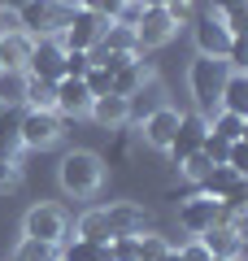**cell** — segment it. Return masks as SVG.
Wrapping results in <instances>:
<instances>
[{"label":"cell","mask_w":248,"mask_h":261,"mask_svg":"<svg viewBox=\"0 0 248 261\" xmlns=\"http://www.w3.org/2000/svg\"><path fill=\"white\" fill-rule=\"evenodd\" d=\"M57 183H61L65 196L87 200V196H96L105 187V161L92 148H70L61 157V166H57Z\"/></svg>","instance_id":"cell-1"},{"label":"cell","mask_w":248,"mask_h":261,"mask_svg":"<svg viewBox=\"0 0 248 261\" xmlns=\"http://www.w3.org/2000/svg\"><path fill=\"white\" fill-rule=\"evenodd\" d=\"M231 65L222 61V57H201L196 53L192 61H187V92H192V105L201 118H209L213 109H218V96H222V83H227Z\"/></svg>","instance_id":"cell-2"},{"label":"cell","mask_w":248,"mask_h":261,"mask_svg":"<svg viewBox=\"0 0 248 261\" xmlns=\"http://www.w3.org/2000/svg\"><path fill=\"white\" fill-rule=\"evenodd\" d=\"M74 5H65V0H27L18 9V31H27L31 39H57Z\"/></svg>","instance_id":"cell-3"},{"label":"cell","mask_w":248,"mask_h":261,"mask_svg":"<svg viewBox=\"0 0 248 261\" xmlns=\"http://www.w3.org/2000/svg\"><path fill=\"white\" fill-rule=\"evenodd\" d=\"M61 135H65V118H57V113L27 109V113L18 118V140H22V148H35V152L57 148Z\"/></svg>","instance_id":"cell-4"},{"label":"cell","mask_w":248,"mask_h":261,"mask_svg":"<svg viewBox=\"0 0 248 261\" xmlns=\"http://www.w3.org/2000/svg\"><path fill=\"white\" fill-rule=\"evenodd\" d=\"M22 235H27V240H44V244H61L65 235H70V218H65L61 205L39 200V205H31L27 218H22Z\"/></svg>","instance_id":"cell-5"},{"label":"cell","mask_w":248,"mask_h":261,"mask_svg":"<svg viewBox=\"0 0 248 261\" xmlns=\"http://www.w3.org/2000/svg\"><path fill=\"white\" fill-rule=\"evenodd\" d=\"M227 222V209H222V200H213V196H187L183 205H179V226H183L187 235H205L209 226Z\"/></svg>","instance_id":"cell-6"},{"label":"cell","mask_w":248,"mask_h":261,"mask_svg":"<svg viewBox=\"0 0 248 261\" xmlns=\"http://www.w3.org/2000/svg\"><path fill=\"white\" fill-rule=\"evenodd\" d=\"M175 35H179V22L170 18L165 9H144V13H139V22H135L139 53H148V48H165Z\"/></svg>","instance_id":"cell-7"},{"label":"cell","mask_w":248,"mask_h":261,"mask_svg":"<svg viewBox=\"0 0 248 261\" xmlns=\"http://www.w3.org/2000/svg\"><path fill=\"white\" fill-rule=\"evenodd\" d=\"M101 31H105V18H96V13H87V9H74L70 22L61 27V35H57V44L74 48V53H87V48L101 39Z\"/></svg>","instance_id":"cell-8"},{"label":"cell","mask_w":248,"mask_h":261,"mask_svg":"<svg viewBox=\"0 0 248 261\" xmlns=\"http://www.w3.org/2000/svg\"><path fill=\"white\" fill-rule=\"evenodd\" d=\"M179 118H183V113H179L175 105H161V109L144 113V118H139V135H144V144H148V148H157V152H165V148H170V140H175Z\"/></svg>","instance_id":"cell-9"},{"label":"cell","mask_w":248,"mask_h":261,"mask_svg":"<svg viewBox=\"0 0 248 261\" xmlns=\"http://www.w3.org/2000/svg\"><path fill=\"white\" fill-rule=\"evenodd\" d=\"M192 39H196V53L201 57H227V48H231L235 35L227 31V22H222L218 13H205V18H196Z\"/></svg>","instance_id":"cell-10"},{"label":"cell","mask_w":248,"mask_h":261,"mask_svg":"<svg viewBox=\"0 0 248 261\" xmlns=\"http://www.w3.org/2000/svg\"><path fill=\"white\" fill-rule=\"evenodd\" d=\"M205 118L201 113H183V118H179V126H175V140H170V161H183V157H192V152H201V144H205Z\"/></svg>","instance_id":"cell-11"},{"label":"cell","mask_w":248,"mask_h":261,"mask_svg":"<svg viewBox=\"0 0 248 261\" xmlns=\"http://www.w3.org/2000/svg\"><path fill=\"white\" fill-rule=\"evenodd\" d=\"M105 222H109V235H139L148 231V209L139 200H113L105 205Z\"/></svg>","instance_id":"cell-12"},{"label":"cell","mask_w":248,"mask_h":261,"mask_svg":"<svg viewBox=\"0 0 248 261\" xmlns=\"http://www.w3.org/2000/svg\"><path fill=\"white\" fill-rule=\"evenodd\" d=\"M61 57H65V48L57 44V39H35L31 44V57H27V70L22 74H35V79H61Z\"/></svg>","instance_id":"cell-13"},{"label":"cell","mask_w":248,"mask_h":261,"mask_svg":"<svg viewBox=\"0 0 248 261\" xmlns=\"http://www.w3.org/2000/svg\"><path fill=\"white\" fill-rule=\"evenodd\" d=\"M92 109V92L83 79H57V118H87Z\"/></svg>","instance_id":"cell-14"},{"label":"cell","mask_w":248,"mask_h":261,"mask_svg":"<svg viewBox=\"0 0 248 261\" xmlns=\"http://www.w3.org/2000/svg\"><path fill=\"white\" fill-rule=\"evenodd\" d=\"M87 118L96 122L101 130H122V126H131V100L127 96H96L92 100V109H87Z\"/></svg>","instance_id":"cell-15"},{"label":"cell","mask_w":248,"mask_h":261,"mask_svg":"<svg viewBox=\"0 0 248 261\" xmlns=\"http://www.w3.org/2000/svg\"><path fill=\"white\" fill-rule=\"evenodd\" d=\"M196 240L209 248V257H227V261H239L244 257V235L235 231V226H209L205 235H196Z\"/></svg>","instance_id":"cell-16"},{"label":"cell","mask_w":248,"mask_h":261,"mask_svg":"<svg viewBox=\"0 0 248 261\" xmlns=\"http://www.w3.org/2000/svg\"><path fill=\"white\" fill-rule=\"evenodd\" d=\"M148 79H157V74H153V65L144 61V53H139L135 61H127L122 70H113V83H109V92H113V96H127V100H131V96H135L139 87L148 83Z\"/></svg>","instance_id":"cell-17"},{"label":"cell","mask_w":248,"mask_h":261,"mask_svg":"<svg viewBox=\"0 0 248 261\" xmlns=\"http://www.w3.org/2000/svg\"><path fill=\"white\" fill-rule=\"evenodd\" d=\"M31 44L35 39L27 35V31H0V65H5V74L9 70H27V57H31Z\"/></svg>","instance_id":"cell-18"},{"label":"cell","mask_w":248,"mask_h":261,"mask_svg":"<svg viewBox=\"0 0 248 261\" xmlns=\"http://www.w3.org/2000/svg\"><path fill=\"white\" fill-rule=\"evenodd\" d=\"M22 105L39 113H57V83L53 79H35V74H22Z\"/></svg>","instance_id":"cell-19"},{"label":"cell","mask_w":248,"mask_h":261,"mask_svg":"<svg viewBox=\"0 0 248 261\" xmlns=\"http://www.w3.org/2000/svg\"><path fill=\"white\" fill-rule=\"evenodd\" d=\"M239 183H248V174H235L231 166H213L205 178H196V183H192V192H196V196H213V200H222V196H227L231 187H239Z\"/></svg>","instance_id":"cell-20"},{"label":"cell","mask_w":248,"mask_h":261,"mask_svg":"<svg viewBox=\"0 0 248 261\" xmlns=\"http://www.w3.org/2000/svg\"><path fill=\"white\" fill-rule=\"evenodd\" d=\"M218 109L248 118V74H244V70H231V74H227V83H222V96H218Z\"/></svg>","instance_id":"cell-21"},{"label":"cell","mask_w":248,"mask_h":261,"mask_svg":"<svg viewBox=\"0 0 248 261\" xmlns=\"http://www.w3.org/2000/svg\"><path fill=\"white\" fill-rule=\"evenodd\" d=\"M205 126H209L218 140H227V144L248 140V118H239V113H227V109H213L209 118H205Z\"/></svg>","instance_id":"cell-22"},{"label":"cell","mask_w":248,"mask_h":261,"mask_svg":"<svg viewBox=\"0 0 248 261\" xmlns=\"http://www.w3.org/2000/svg\"><path fill=\"white\" fill-rule=\"evenodd\" d=\"M57 257L61 261H109V248L105 244H92V240H79V235H65L57 244Z\"/></svg>","instance_id":"cell-23"},{"label":"cell","mask_w":248,"mask_h":261,"mask_svg":"<svg viewBox=\"0 0 248 261\" xmlns=\"http://www.w3.org/2000/svg\"><path fill=\"white\" fill-rule=\"evenodd\" d=\"M209 13H218V18L227 22L231 35H244V27H248V0H209Z\"/></svg>","instance_id":"cell-24"},{"label":"cell","mask_w":248,"mask_h":261,"mask_svg":"<svg viewBox=\"0 0 248 261\" xmlns=\"http://www.w3.org/2000/svg\"><path fill=\"white\" fill-rule=\"evenodd\" d=\"M96 44H101L105 53H139L135 31H131V27H118V22H105V31H101Z\"/></svg>","instance_id":"cell-25"},{"label":"cell","mask_w":248,"mask_h":261,"mask_svg":"<svg viewBox=\"0 0 248 261\" xmlns=\"http://www.w3.org/2000/svg\"><path fill=\"white\" fill-rule=\"evenodd\" d=\"M79 240H92V244H109V222H105V209H87L74 226Z\"/></svg>","instance_id":"cell-26"},{"label":"cell","mask_w":248,"mask_h":261,"mask_svg":"<svg viewBox=\"0 0 248 261\" xmlns=\"http://www.w3.org/2000/svg\"><path fill=\"white\" fill-rule=\"evenodd\" d=\"M18 152H22L18 118H13V113H5V118H0V161H18Z\"/></svg>","instance_id":"cell-27"},{"label":"cell","mask_w":248,"mask_h":261,"mask_svg":"<svg viewBox=\"0 0 248 261\" xmlns=\"http://www.w3.org/2000/svg\"><path fill=\"white\" fill-rule=\"evenodd\" d=\"M53 257H57V244H44V240H27V235H22L9 261H53Z\"/></svg>","instance_id":"cell-28"},{"label":"cell","mask_w":248,"mask_h":261,"mask_svg":"<svg viewBox=\"0 0 248 261\" xmlns=\"http://www.w3.org/2000/svg\"><path fill=\"white\" fill-rule=\"evenodd\" d=\"M170 248H175V244L165 240V235H157V231H139V257H135V261H161Z\"/></svg>","instance_id":"cell-29"},{"label":"cell","mask_w":248,"mask_h":261,"mask_svg":"<svg viewBox=\"0 0 248 261\" xmlns=\"http://www.w3.org/2000/svg\"><path fill=\"white\" fill-rule=\"evenodd\" d=\"M109 261H135L139 257V235H109Z\"/></svg>","instance_id":"cell-30"},{"label":"cell","mask_w":248,"mask_h":261,"mask_svg":"<svg viewBox=\"0 0 248 261\" xmlns=\"http://www.w3.org/2000/svg\"><path fill=\"white\" fill-rule=\"evenodd\" d=\"M92 70V57L87 53H74V48H65V57H61V79H83Z\"/></svg>","instance_id":"cell-31"},{"label":"cell","mask_w":248,"mask_h":261,"mask_svg":"<svg viewBox=\"0 0 248 261\" xmlns=\"http://www.w3.org/2000/svg\"><path fill=\"white\" fill-rule=\"evenodd\" d=\"M83 83H87V92H92V100H96V96H109V83H113V74L105 70V65H92V70L83 74Z\"/></svg>","instance_id":"cell-32"},{"label":"cell","mask_w":248,"mask_h":261,"mask_svg":"<svg viewBox=\"0 0 248 261\" xmlns=\"http://www.w3.org/2000/svg\"><path fill=\"white\" fill-rule=\"evenodd\" d=\"M179 170H183V178H192V183H196V178H205V174L213 170V161L205 157V152H192V157L179 161Z\"/></svg>","instance_id":"cell-33"},{"label":"cell","mask_w":248,"mask_h":261,"mask_svg":"<svg viewBox=\"0 0 248 261\" xmlns=\"http://www.w3.org/2000/svg\"><path fill=\"white\" fill-rule=\"evenodd\" d=\"M227 148H231L227 140H218L213 130H205V144H201V152H205V157L213 161V166H227Z\"/></svg>","instance_id":"cell-34"},{"label":"cell","mask_w":248,"mask_h":261,"mask_svg":"<svg viewBox=\"0 0 248 261\" xmlns=\"http://www.w3.org/2000/svg\"><path fill=\"white\" fill-rule=\"evenodd\" d=\"M227 166L235 170V174H248V140H235L227 148Z\"/></svg>","instance_id":"cell-35"},{"label":"cell","mask_w":248,"mask_h":261,"mask_svg":"<svg viewBox=\"0 0 248 261\" xmlns=\"http://www.w3.org/2000/svg\"><path fill=\"white\" fill-rule=\"evenodd\" d=\"M139 13H144V5H139V0H122V5H118V13H113V22H118V27H131V31H135Z\"/></svg>","instance_id":"cell-36"},{"label":"cell","mask_w":248,"mask_h":261,"mask_svg":"<svg viewBox=\"0 0 248 261\" xmlns=\"http://www.w3.org/2000/svg\"><path fill=\"white\" fill-rule=\"evenodd\" d=\"M118 5H122V0H79V9L96 13V18H105V22H113V13H118Z\"/></svg>","instance_id":"cell-37"},{"label":"cell","mask_w":248,"mask_h":261,"mask_svg":"<svg viewBox=\"0 0 248 261\" xmlns=\"http://www.w3.org/2000/svg\"><path fill=\"white\" fill-rule=\"evenodd\" d=\"M18 187H22L18 161H0V192H18Z\"/></svg>","instance_id":"cell-38"},{"label":"cell","mask_w":248,"mask_h":261,"mask_svg":"<svg viewBox=\"0 0 248 261\" xmlns=\"http://www.w3.org/2000/svg\"><path fill=\"white\" fill-rule=\"evenodd\" d=\"M222 61H227L231 70H244V65H248V48H244V35H235V39H231V48H227V57H222Z\"/></svg>","instance_id":"cell-39"},{"label":"cell","mask_w":248,"mask_h":261,"mask_svg":"<svg viewBox=\"0 0 248 261\" xmlns=\"http://www.w3.org/2000/svg\"><path fill=\"white\" fill-rule=\"evenodd\" d=\"M179 257H183V261H209V248H205V244L192 235L187 244H179Z\"/></svg>","instance_id":"cell-40"},{"label":"cell","mask_w":248,"mask_h":261,"mask_svg":"<svg viewBox=\"0 0 248 261\" xmlns=\"http://www.w3.org/2000/svg\"><path fill=\"white\" fill-rule=\"evenodd\" d=\"M165 13L183 27V22H192V0H165Z\"/></svg>","instance_id":"cell-41"},{"label":"cell","mask_w":248,"mask_h":261,"mask_svg":"<svg viewBox=\"0 0 248 261\" xmlns=\"http://www.w3.org/2000/svg\"><path fill=\"white\" fill-rule=\"evenodd\" d=\"M22 5H27V0H0V13H18Z\"/></svg>","instance_id":"cell-42"},{"label":"cell","mask_w":248,"mask_h":261,"mask_svg":"<svg viewBox=\"0 0 248 261\" xmlns=\"http://www.w3.org/2000/svg\"><path fill=\"white\" fill-rule=\"evenodd\" d=\"M144 9H165V0H139Z\"/></svg>","instance_id":"cell-43"},{"label":"cell","mask_w":248,"mask_h":261,"mask_svg":"<svg viewBox=\"0 0 248 261\" xmlns=\"http://www.w3.org/2000/svg\"><path fill=\"white\" fill-rule=\"evenodd\" d=\"M161 261H183V257H179V248H170V252H165Z\"/></svg>","instance_id":"cell-44"},{"label":"cell","mask_w":248,"mask_h":261,"mask_svg":"<svg viewBox=\"0 0 248 261\" xmlns=\"http://www.w3.org/2000/svg\"><path fill=\"white\" fill-rule=\"evenodd\" d=\"M5 113H13V109H9V100H5V96H0V118H5Z\"/></svg>","instance_id":"cell-45"},{"label":"cell","mask_w":248,"mask_h":261,"mask_svg":"<svg viewBox=\"0 0 248 261\" xmlns=\"http://www.w3.org/2000/svg\"><path fill=\"white\" fill-rule=\"evenodd\" d=\"M209 261H227V257H209Z\"/></svg>","instance_id":"cell-46"},{"label":"cell","mask_w":248,"mask_h":261,"mask_svg":"<svg viewBox=\"0 0 248 261\" xmlns=\"http://www.w3.org/2000/svg\"><path fill=\"white\" fill-rule=\"evenodd\" d=\"M0 74H5V65H0Z\"/></svg>","instance_id":"cell-47"},{"label":"cell","mask_w":248,"mask_h":261,"mask_svg":"<svg viewBox=\"0 0 248 261\" xmlns=\"http://www.w3.org/2000/svg\"><path fill=\"white\" fill-rule=\"evenodd\" d=\"M53 261H61V257H53Z\"/></svg>","instance_id":"cell-48"},{"label":"cell","mask_w":248,"mask_h":261,"mask_svg":"<svg viewBox=\"0 0 248 261\" xmlns=\"http://www.w3.org/2000/svg\"><path fill=\"white\" fill-rule=\"evenodd\" d=\"M239 261H244V257H239Z\"/></svg>","instance_id":"cell-49"}]
</instances>
